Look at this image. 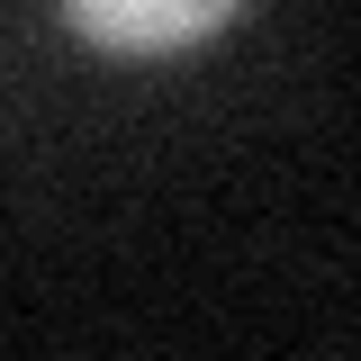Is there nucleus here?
<instances>
[{
  "mask_svg": "<svg viewBox=\"0 0 361 361\" xmlns=\"http://www.w3.org/2000/svg\"><path fill=\"white\" fill-rule=\"evenodd\" d=\"M244 0H63L73 37H90L99 54H180V45L217 37Z\"/></svg>",
  "mask_w": 361,
  "mask_h": 361,
  "instance_id": "1",
  "label": "nucleus"
}]
</instances>
